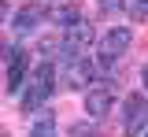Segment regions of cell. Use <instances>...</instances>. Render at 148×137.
<instances>
[{
    "instance_id": "obj_7",
    "label": "cell",
    "mask_w": 148,
    "mask_h": 137,
    "mask_svg": "<svg viewBox=\"0 0 148 137\" xmlns=\"http://www.w3.org/2000/svg\"><path fill=\"white\" fill-rule=\"evenodd\" d=\"M41 19H45V11H41L37 4H26V8H18V11H15V22H11V30H15L18 37H26V34H34L37 26H41Z\"/></svg>"
},
{
    "instance_id": "obj_15",
    "label": "cell",
    "mask_w": 148,
    "mask_h": 137,
    "mask_svg": "<svg viewBox=\"0 0 148 137\" xmlns=\"http://www.w3.org/2000/svg\"><path fill=\"white\" fill-rule=\"evenodd\" d=\"M145 134H148V130H145Z\"/></svg>"
},
{
    "instance_id": "obj_9",
    "label": "cell",
    "mask_w": 148,
    "mask_h": 137,
    "mask_svg": "<svg viewBox=\"0 0 148 137\" xmlns=\"http://www.w3.org/2000/svg\"><path fill=\"white\" fill-rule=\"evenodd\" d=\"M52 22L63 26V30H71L74 22H82V15H78V8H56V11H52Z\"/></svg>"
},
{
    "instance_id": "obj_11",
    "label": "cell",
    "mask_w": 148,
    "mask_h": 137,
    "mask_svg": "<svg viewBox=\"0 0 148 137\" xmlns=\"http://www.w3.org/2000/svg\"><path fill=\"white\" fill-rule=\"evenodd\" d=\"M100 15H122L126 11V0H96Z\"/></svg>"
},
{
    "instance_id": "obj_6",
    "label": "cell",
    "mask_w": 148,
    "mask_h": 137,
    "mask_svg": "<svg viewBox=\"0 0 148 137\" xmlns=\"http://www.w3.org/2000/svg\"><path fill=\"white\" fill-rule=\"evenodd\" d=\"M92 45V26L85 19L82 22H74L71 30H63V48H71V56H78V52H85Z\"/></svg>"
},
{
    "instance_id": "obj_14",
    "label": "cell",
    "mask_w": 148,
    "mask_h": 137,
    "mask_svg": "<svg viewBox=\"0 0 148 137\" xmlns=\"http://www.w3.org/2000/svg\"><path fill=\"white\" fill-rule=\"evenodd\" d=\"M141 4H148V0H141Z\"/></svg>"
},
{
    "instance_id": "obj_4",
    "label": "cell",
    "mask_w": 148,
    "mask_h": 137,
    "mask_svg": "<svg viewBox=\"0 0 148 137\" xmlns=\"http://www.w3.org/2000/svg\"><path fill=\"white\" fill-rule=\"evenodd\" d=\"M126 122H122V130H126V137H137L141 130H148V97H141V93H133V97H126Z\"/></svg>"
},
{
    "instance_id": "obj_3",
    "label": "cell",
    "mask_w": 148,
    "mask_h": 137,
    "mask_svg": "<svg viewBox=\"0 0 148 137\" xmlns=\"http://www.w3.org/2000/svg\"><path fill=\"white\" fill-rule=\"evenodd\" d=\"M92 63L85 56H67V63H63V85L67 89H85L89 93L92 89Z\"/></svg>"
},
{
    "instance_id": "obj_5",
    "label": "cell",
    "mask_w": 148,
    "mask_h": 137,
    "mask_svg": "<svg viewBox=\"0 0 148 137\" xmlns=\"http://www.w3.org/2000/svg\"><path fill=\"white\" fill-rule=\"evenodd\" d=\"M30 78V56L26 48H8V93H18Z\"/></svg>"
},
{
    "instance_id": "obj_1",
    "label": "cell",
    "mask_w": 148,
    "mask_h": 137,
    "mask_svg": "<svg viewBox=\"0 0 148 137\" xmlns=\"http://www.w3.org/2000/svg\"><path fill=\"white\" fill-rule=\"evenodd\" d=\"M52 93H56V67L52 63H41L34 74H30V85H26V93H22V108H26V111H37Z\"/></svg>"
},
{
    "instance_id": "obj_10",
    "label": "cell",
    "mask_w": 148,
    "mask_h": 137,
    "mask_svg": "<svg viewBox=\"0 0 148 137\" xmlns=\"http://www.w3.org/2000/svg\"><path fill=\"white\" fill-rule=\"evenodd\" d=\"M30 137H56V126H52V115H48V111H41V119L34 122Z\"/></svg>"
},
{
    "instance_id": "obj_13",
    "label": "cell",
    "mask_w": 148,
    "mask_h": 137,
    "mask_svg": "<svg viewBox=\"0 0 148 137\" xmlns=\"http://www.w3.org/2000/svg\"><path fill=\"white\" fill-rule=\"evenodd\" d=\"M141 78H145V85H148V63H145V71H141Z\"/></svg>"
},
{
    "instance_id": "obj_2",
    "label": "cell",
    "mask_w": 148,
    "mask_h": 137,
    "mask_svg": "<svg viewBox=\"0 0 148 137\" xmlns=\"http://www.w3.org/2000/svg\"><path fill=\"white\" fill-rule=\"evenodd\" d=\"M130 45H133V34H130L126 26H111L108 34L100 37V63H115V59H122L130 52Z\"/></svg>"
},
{
    "instance_id": "obj_8",
    "label": "cell",
    "mask_w": 148,
    "mask_h": 137,
    "mask_svg": "<svg viewBox=\"0 0 148 137\" xmlns=\"http://www.w3.org/2000/svg\"><path fill=\"white\" fill-rule=\"evenodd\" d=\"M111 89H104V85H92L89 93H85V111H89V119H104L111 111Z\"/></svg>"
},
{
    "instance_id": "obj_12",
    "label": "cell",
    "mask_w": 148,
    "mask_h": 137,
    "mask_svg": "<svg viewBox=\"0 0 148 137\" xmlns=\"http://www.w3.org/2000/svg\"><path fill=\"white\" fill-rule=\"evenodd\" d=\"M67 137H96V126L92 122H74L71 130H67Z\"/></svg>"
}]
</instances>
